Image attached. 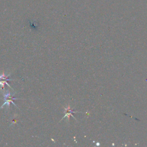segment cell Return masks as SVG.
I'll use <instances>...</instances> for the list:
<instances>
[{
	"mask_svg": "<svg viewBox=\"0 0 147 147\" xmlns=\"http://www.w3.org/2000/svg\"><path fill=\"white\" fill-rule=\"evenodd\" d=\"M15 95V94H14L13 95H11L10 92H8V94H4V97L5 103L1 106V107H0V109H2L3 107H4V106L6 104H8V108H9V107H10L11 103H13L16 107H17V105L14 103L13 100L19 99V98H14V97H13V95Z\"/></svg>",
	"mask_w": 147,
	"mask_h": 147,
	"instance_id": "obj_1",
	"label": "cell"
},
{
	"mask_svg": "<svg viewBox=\"0 0 147 147\" xmlns=\"http://www.w3.org/2000/svg\"><path fill=\"white\" fill-rule=\"evenodd\" d=\"M77 111H72V110L71 109V107H70V105H68V107L67 108H64V113H65V115H64V116L62 118V119L60 120V121H62V120H63V119H64L65 117H68V122H69V120H70V117L71 116H72L73 118H74V119H75V118L74 117V115H72V113H77Z\"/></svg>",
	"mask_w": 147,
	"mask_h": 147,
	"instance_id": "obj_2",
	"label": "cell"
},
{
	"mask_svg": "<svg viewBox=\"0 0 147 147\" xmlns=\"http://www.w3.org/2000/svg\"><path fill=\"white\" fill-rule=\"evenodd\" d=\"M9 76H10V74H9L8 76H5V72H4V71H3V74L1 75H0V81H2V80H6L7 81H12V79H9L8 78Z\"/></svg>",
	"mask_w": 147,
	"mask_h": 147,
	"instance_id": "obj_3",
	"label": "cell"
},
{
	"mask_svg": "<svg viewBox=\"0 0 147 147\" xmlns=\"http://www.w3.org/2000/svg\"><path fill=\"white\" fill-rule=\"evenodd\" d=\"M5 84H7L10 88H12L10 85L8 83V81L6 80H2V81H0V85H1V90H4L5 89Z\"/></svg>",
	"mask_w": 147,
	"mask_h": 147,
	"instance_id": "obj_4",
	"label": "cell"
}]
</instances>
